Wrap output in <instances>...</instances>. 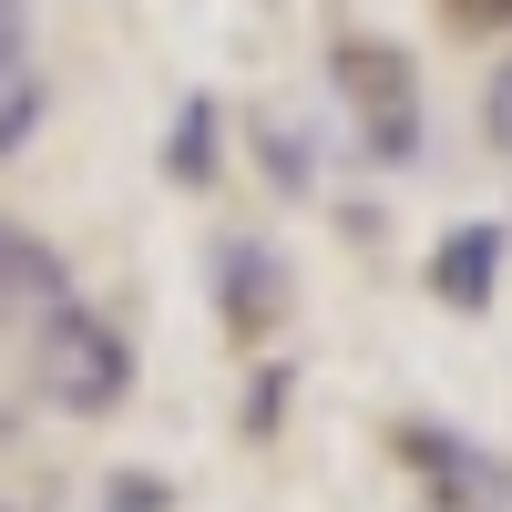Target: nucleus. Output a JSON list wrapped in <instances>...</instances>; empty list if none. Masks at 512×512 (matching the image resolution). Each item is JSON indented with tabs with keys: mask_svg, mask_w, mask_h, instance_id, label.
<instances>
[{
	"mask_svg": "<svg viewBox=\"0 0 512 512\" xmlns=\"http://www.w3.org/2000/svg\"><path fill=\"white\" fill-rule=\"evenodd\" d=\"M328 93L338 123L359 134V154L379 175H410L420 144H431V113H420V62L379 31H328Z\"/></svg>",
	"mask_w": 512,
	"mask_h": 512,
	"instance_id": "f257e3e1",
	"label": "nucleus"
},
{
	"mask_svg": "<svg viewBox=\"0 0 512 512\" xmlns=\"http://www.w3.org/2000/svg\"><path fill=\"white\" fill-rule=\"evenodd\" d=\"M31 390L52 400L62 420H103L134 400V338H123L103 308H82V297H62V308L31 318Z\"/></svg>",
	"mask_w": 512,
	"mask_h": 512,
	"instance_id": "f03ea898",
	"label": "nucleus"
},
{
	"mask_svg": "<svg viewBox=\"0 0 512 512\" xmlns=\"http://www.w3.org/2000/svg\"><path fill=\"white\" fill-rule=\"evenodd\" d=\"M390 451L410 461L420 482H431V502H441V512H512V461H502V451H482L472 431H451V420H400Z\"/></svg>",
	"mask_w": 512,
	"mask_h": 512,
	"instance_id": "7ed1b4c3",
	"label": "nucleus"
},
{
	"mask_svg": "<svg viewBox=\"0 0 512 512\" xmlns=\"http://www.w3.org/2000/svg\"><path fill=\"white\" fill-rule=\"evenodd\" d=\"M216 308L236 349H267L287 328V256L267 236H216Z\"/></svg>",
	"mask_w": 512,
	"mask_h": 512,
	"instance_id": "20e7f679",
	"label": "nucleus"
},
{
	"mask_svg": "<svg viewBox=\"0 0 512 512\" xmlns=\"http://www.w3.org/2000/svg\"><path fill=\"white\" fill-rule=\"evenodd\" d=\"M502 256H512V236H502L492 216H461V226L431 246V297L461 308V318H482L492 297H502Z\"/></svg>",
	"mask_w": 512,
	"mask_h": 512,
	"instance_id": "39448f33",
	"label": "nucleus"
},
{
	"mask_svg": "<svg viewBox=\"0 0 512 512\" xmlns=\"http://www.w3.org/2000/svg\"><path fill=\"white\" fill-rule=\"evenodd\" d=\"M62 297H72V267H62V246L0 216V328H11L21 308H62Z\"/></svg>",
	"mask_w": 512,
	"mask_h": 512,
	"instance_id": "423d86ee",
	"label": "nucleus"
},
{
	"mask_svg": "<svg viewBox=\"0 0 512 512\" xmlns=\"http://www.w3.org/2000/svg\"><path fill=\"white\" fill-rule=\"evenodd\" d=\"M164 185H185V195L216 185V93L175 103V123H164Z\"/></svg>",
	"mask_w": 512,
	"mask_h": 512,
	"instance_id": "0eeeda50",
	"label": "nucleus"
},
{
	"mask_svg": "<svg viewBox=\"0 0 512 512\" xmlns=\"http://www.w3.org/2000/svg\"><path fill=\"white\" fill-rule=\"evenodd\" d=\"M256 154H267L277 195H318V164H308V134H297L287 113H267V103H256Z\"/></svg>",
	"mask_w": 512,
	"mask_h": 512,
	"instance_id": "6e6552de",
	"label": "nucleus"
},
{
	"mask_svg": "<svg viewBox=\"0 0 512 512\" xmlns=\"http://www.w3.org/2000/svg\"><path fill=\"white\" fill-rule=\"evenodd\" d=\"M482 144H492V154L512 164V52H502V72L482 82Z\"/></svg>",
	"mask_w": 512,
	"mask_h": 512,
	"instance_id": "1a4fd4ad",
	"label": "nucleus"
},
{
	"mask_svg": "<svg viewBox=\"0 0 512 512\" xmlns=\"http://www.w3.org/2000/svg\"><path fill=\"white\" fill-rule=\"evenodd\" d=\"M11 82H31V11L0 0V93H11Z\"/></svg>",
	"mask_w": 512,
	"mask_h": 512,
	"instance_id": "9d476101",
	"label": "nucleus"
},
{
	"mask_svg": "<svg viewBox=\"0 0 512 512\" xmlns=\"http://www.w3.org/2000/svg\"><path fill=\"white\" fill-rule=\"evenodd\" d=\"M31 123H41V82H11V93H0V154H21Z\"/></svg>",
	"mask_w": 512,
	"mask_h": 512,
	"instance_id": "9b49d317",
	"label": "nucleus"
},
{
	"mask_svg": "<svg viewBox=\"0 0 512 512\" xmlns=\"http://www.w3.org/2000/svg\"><path fill=\"white\" fill-rule=\"evenodd\" d=\"M461 31H512V0H441Z\"/></svg>",
	"mask_w": 512,
	"mask_h": 512,
	"instance_id": "f8f14e48",
	"label": "nucleus"
},
{
	"mask_svg": "<svg viewBox=\"0 0 512 512\" xmlns=\"http://www.w3.org/2000/svg\"><path fill=\"white\" fill-rule=\"evenodd\" d=\"M113 512H164V482H154V472H123V482H113Z\"/></svg>",
	"mask_w": 512,
	"mask_h": 512,
	"instance_id": "ddd939ff",
	"label": "nucleus"
},
{
	"mask_svg": "<svg viewBox=\"0 0 512 512\" xmlns=\"http://www.w3.org/2000/svg\"><path fill=\"white\" fill-rule=\"evenodd\" d=\"M0 512H11V502H0Z\"/></svg>",
	"mask_w": 512,
	"mask_h": 512,
	"instance_id": "4468645a",
	"label": "nucleus"
}]
</instances>
